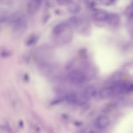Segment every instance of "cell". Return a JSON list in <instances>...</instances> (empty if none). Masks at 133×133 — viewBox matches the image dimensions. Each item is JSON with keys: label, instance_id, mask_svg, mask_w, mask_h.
<instances>
[{"label": "cell", "instance_id": "1", "mask_svg": "<svg viewBox=\"0 0 133 133\" xmlns=\"http://www.w3.org/2000/svg\"><path fill=\"white\" fill-rule=\"evenodd\" d=\"M12 26L11 35L14 39L18 38L22 35L27 27V23L26 18L17 22Z\"/></svg>", "mask_w": 133, "mask_h": 133}, {"label": "cell", "instance_id": "2", "mask_svg": "<svg viewBox=\"0 0 133 133\" xmlns=\"http://www.w3.org/2000/svg\"><path fill=\"white\" fill-rule=\"evenodd\" d=\"M68 78L71 83L75 84H82L85 80L84 74L79 71H72L70 72L68 75Z\"/></svg>", "mask_w": 133, "mask_h": 133}, {"label": "cell", "instance_id": "3", "mask_svg": "<svg viewBox=\"0 0 133 133\" xmlns=\"http://www.w3.org/2000/svg\"><path fill=\"white\" fill-rule=\"evenodd\" d=\"M42 5V0H29L27 4V10L30 15L38 13Z\"/></svg>", "mask_w": 133, "mask_h": 133}, {"label": "cell", "instance_id": "4", "mask_svg": "<svg viewBox=\"0 0 133 133\" xmlns=\"http://www.w3.org/2000/svg\"><path fill=\"white\" fill-rule=\"evenodd\" d=\"M55 37L57 38V41L60 44H65L70 41L72 37V33L69 25H68L63 32Z\"/></svg>", "mask_w": 133, "mask_h": 133}, {"label": "cell", "instance_id": "5", "mask_svg": "<svg viewBox=\"0 0 133 133\" xmlns=\"http://www.w3.org/2000/svg\"><path fill=\"white\" fill-rule=\"evenodd\" d=\"M109 13L103 10H96L93 14L94 19L101 22H106Z\"/></svg>", "mask_w": 133, "mask_h": 133}, {"label": "cell", "instance_id": "6", "mask_svg": "<svg viewBox=\"0 0 133 133\" xmlns=\"http://www.w3.org/2000/svg\"><path fill=\"white\" fill-rule=\"evenodd\" d=\"M109 120L106 116H101L97 119L96 122V126L99 129H103L108 126Z\"/></svg>", "mask_w": 133, "mask_h": 133}, {"label": "cell", "instance_id": "7", "mask_svg": "<svg viewBox=\"0 0 133 133\" xmlns=\"http://www.w3.org/2000/svg\"><path fill=\"white\" fill-rule=\"evenodd\" d=\"M106 22L109 25L113 26H117L119 24L120 22V17L117 13H109Z\"/></svg>", "mask_w": 133, "mask_h": 133}, {"label": "cell", "instance_id": "8", "mask_svg": "<svg viewBox=\"0 0 133 133\" xmlns=\"http://www.w3.org/2000/svg\"><path fill=\"white\" fill-rule=\"evenodd\" d=\"M68 26V25L64 22L60 23L55 25L53 29V34L54 36H57L61 33Z\"/></svg>", "mask_w": 133, "mask_h": 133}, {"label": "cell", "instance_id": "9", "mask_svg": "<svg viewBox=\"0 0 133 133\" xmlns=\"http://www.w3.org/2000/svg\"><path fill=\"white\" fill-rule=\"evenodd\" d=\"M11 13L6 9H0V24H7Z\"/></svg>", "mask_w": 133, "mask_h": 133}, {"label": "cell", "instance_id": "10", "mask_svg": "<svg viewBox=\"0 0 133 133\" xmlns=\"http://www.w3.org/2000/svg\"><path fill=\"white\" fill-rule=\"evenodd\" d=\"M96 93V92L95 88L92 86H89L84 90L82 94L84 97L87 99L89 98L93 97L95 95Z\"/></svg>", "mask_w": 133, "mask_h": 133}, {"label": "cell", "instance_id": "11", "mask_svg": "<svg viewBox=\"0 0 133 133\" xmlns=\"http://www.w3.org/2000/svg\"><path fill=\"white\" fill-rule=\"evenodd\" d=\"M38 36L36 34H30L26 39L25 44L28 46H32L38 41Z\"/></svg>", "mask_w": 133, "mask_h": 133}, {"label": "cell", "instance_id": "12", "mask_svg": "<svg viewBox=\"0 0 133 133\" xmlns=\"http://www.w3.org/2000/svg\"><path fill=\"white\" fill-rule=\"evenodd\" d=\"M113 91L111 87L106 88L102 90L101 92V96L103 98H107L109 97L113 93Z\"/></svg>", "mask_w": 133, "mask_h": 133}, {"label": "cell", "instance_id": "13", "mask_svg": "<svg viewBox=\"0 0 133 133\" xmlns=\"http://www.w3.org/2000/svg\"><path fill=\"white\" fill-rule=\"evenodd\" d=\"M80 6L77 4H71L69 7L70 12L72 14H76L79 12L80 10Z\"/></svg>", "mask_w": 133, "mask_h": 133}, {"label": "cell", "instance_id": "14", "mask_svg": "<svg viewBox=\"0 0 133 133\" xmlns=\"http://www.w3.org/2000/svg\"><path fill=\"white\" fill-rule=\"evenodd\" d=\"M11 54L10 50L5 48L0 49V56L2 57H6L9 56Z\"/></svg>", "mask_w": 133, "mask_h": 133}, {"label": "cell", "instance_id": "15", "mask_svg": "<svg viewBox=\"0 0 133 133\" xmlns=\"http://www.w3.org/2000/svg\"><path fill=\"white\" fill-rule=\"evenodd\" d=\"M57 3L60 6H65L71 4L72 0H57Z\"/></svg>", "mask_w": 133, "mask_h": 133}, {"label": "cell", "instance_id": "16", "mask_svg": "<svg viewBox=\"0 0 133 133\" xmlns=\"http://www.w3.org/2000/svg\"><path fill=\"white\" fill-rule=\"evenodd\" d=\"M100 2L103 5L109 6L114 3L115 0H100Z\"/></svg>", "mask_w": 133, "mask_h": 133}, {"label": "cell", "instance_id": "17", "mask_svg": "<svg viewBox=\"0 0 133 133\" xmlns=\"http://www.w3.org/2000/svg\"><path fill=\"white\" fill-rule=\"evenodd\" d=\"M131 5L133 6V0H131Z\"/></svg>", "mask_w": 133, "mask_h": 133}, {"label": "cell", "instance_id": "18", "mask_svg": "<svg viewBox=\"0 0 133 133\" xmlns=\"http://www.w3.org/2000/svg\"><path fill=\"white\" fill-rule=\"evenodd\" d=\"M2 27L1 25H0V33H1V31H2Z\"/></svg>", "mask_w": 133, "mask_h": 133}]
</instances>
